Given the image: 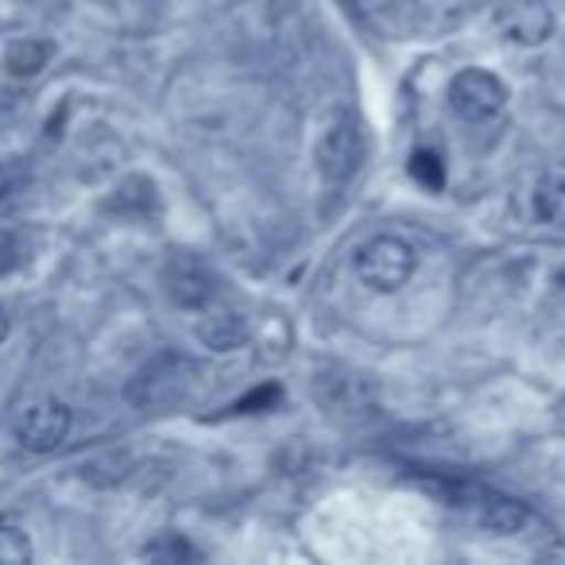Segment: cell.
Segmentation results:
<instances>
[{
    "label": "cell",
    "mask_w": 565,
    "mask_h": 565,
    "mask_svg": "<svg viewBox=\"0 0 565 565\" xmlns=\"http://www.w3.org/2000/svg\"><path fill=\"white\" fill-rule=\"evenodd\" d=\"M198 380H202L198 361H190L182 353H163L136 372L132 387H128V399L143 411H174L194 395Z\"/></svg>",
    "instance_id": "cell-1"
},
{
    "label": "cell",
    "mask_w": 565,
    "mask_h": 565,
    "mask_svg": "<svg viewBox=\"0 0 565 565\" xmlns=\"http://www.w3.org/2000/svg\"><path fill=\"white\" fill-rule=\"evenodd\" d=\"M356 279L376 295H392L399 287H407V279L418 267V252L411 248L403 236H372L356 248Z\"/></svg>",
    "instance_id": "cell-2"
},
{
    "label": "cell",
    "mask_w": 565,
    "mask_h": 565,
    "mask_svg": "<svg viewBox=\"0 0 565 565\" xmlns=\"http://www.w3.org/2000/svg\"><path fill=\"white\" fill-rule=\"evenodd\" d=\"M446 495H449V503L469 511V515L477 519V526H484V531H492V534H519L531 523L526 503L511 500V495H503V492H492V488H484V484H446Z\"/></svg>",
    "instance_id": "cell-3"
},
{
    "label": "cell",
    "mask_w": 565,
    "mask_h": 565,
    "mask_svg": "<svg viewBox=\"0 0 565 565\" xmlns=\"http://www.w3.org/2000/svg\"><path fill=\"white\" fill-rule=\"evenodd\" d=\"M449 109L469 125H488L508 109V86L484 66H469L449 82Z\"/></svg>",
    "instance_id": "cell-4"
},
{
    "label": "cell",
    "mask_w": 565,
    "mask_h": 565,
    "mask_svg": "<svg viewBox=\"0 0 565 565\" xmlns=\"http://www.w3.org/2000/svg\"><path fill=\"white\" fill-rule=\"evenodd\" d=\"M318 171L330 186H341L349 182L364 163V136L356 128L353 117H333L326 125V132L318 136Z\"/></svg>",
    "instance_id": "cell-5"
},
{
    "label": "cell",
    "mask_w": 565,
    "mask_h": 565,
    "mask_svg": "<svg viewBox=\"0 0 565 565\" xmlns=\"http://www.w3.org/2000/svg\"><path fill=\"white\" fill-rule=\"evenodd\" d=\"M17 441L32 454H51L66 441L71 434V407L58 399H43V403H32L17 415Z\"/></svg>",
    "instance_id": "cell-6"
},
{
    "label": "cell",
    "mask_w": 565,
    "mask_h": 565,
    "mask_svg": "<svg viewBox=\"0 0 565 565\" xmlns=\"http://www.w3.org/2000/svg\"><path fill=\"white\" fill-rule=\"evenodd\" d=\"M495 28L508 35L511 43H523V47H539L554 35V12L542 4V0H511L495 12Z\"/></svg>",
    "instance_id": "cell-7"
},
{
    "label": "cell",
    "mask_w": 565,
    "mask_h": 565,
    "mask_svg": "<svg viewBox=\"0 0 565 565\" xmlns=\"http://www.w3.org/2000/svg\"><path fill=\"white\" fill-rule=\"evenodd\" d=\"M163 282H167V291H171V299L179 302V307L202 310V307H210V299H213V275L205 271L198 259L179 256L163 271Z\"/></svg>",
    "instance_id": "cell-8"
},
{
    "label": "cell",
    "mask_w": 565,
    "mask_h": 565,
    "mask_svg": "<svg viewBox=\"0 0 565 565\" xmlns=\"http://www.w3.org/2000/svg\"><path fill=\"white\" fill-rule=\"evenodd\" d=\"M198 338L213 353H228V349H241L248 341V322L236 310H210V315L198 322Z\"/></svg>",
    "instance_id": "cell-9"
},
{
    "label": "cell",
    "mask_w": 565,
    "mask_h": 565,
    "mask_svg": "<svg viewBox=\"0 0 565 565\" xmlns=\"http://www.w3.org/2000/svg\"><path fill=\"white\" fill-rule=\"evenodd\" d=\"M51 55H55V47L47 40H12L4 47V71L12 78H35L51 63Z\"/></svg>",
    "instance_id": "cell-10"
},
{
    "label": "cell",
    "mask_w": 565,
    "mask_h": 565,
    "mask_svg": "<svg viewBox=\"0 0 565 565\" xmlns=\"http://www.w3.org/2000/svg\"><path fill=\"white\" fill-rule=\"evenodd\" d=\"M534 213H539L546 225L565 228V179L562 174H546L534 186Z\"/></svg>",
    "instance_id": "cell-11"
},
{
    "label": "cell",
    "mask_w": 565,
    "mask_h": 565,
    "mask_svg": "<svg viewBox=\"0 0 565 565\" xmlns=\"http://www.w3.org/2000/svg\"><path fill=\"white\" fill-rule=\"evenodd\" d=\"M407 171H411V179H415L418 186L430 190V194H438V190L446 186V163H441V156H438V151H430V148L415 151Z\"/></svg>",
    "instance_id": "cell-12"
},
{
    "label": "cell",
    "mask_w": 565,
    "mask_h": 565,
    "mask_svg": "<svg viewBox=\"0 0 565 565\" xmlns=\"http://www.w3.org/2000/svg\"><path fill=\"white\" fill-rule=\"evenodd\" d=\"M32 562V539L12 523H0V565H28Z\"/></svg>",
    "instance_id": "cell-13"
},
{
    "label": "cell",
    "mask_w": 565,
    "mask_h": 565,
    "mask_svg": "<svg viewBox=\"0 0 565 565\" xmlns=\"http://www.w3.org/2000/svg\"><path fill=\"white\" fill-rule=\"evenodd\" d=\"M279 399H282L279 384H264V387H252V392L244 395V399L236 403L233 411H241V415H256V411H271Z\"/></svg>",
    "instance_id": "cell-14"
},
{
    "label": "cell",
    "mask_w": 565,
    "mask_h": 565,
    "mask_svg": "<svg viewBox=\"0 0 565 565\" xmlns=\"http://www.w3.org/2000/svg\"><path fill=\"white\" fill-rule=\"evenodd\" d=\"M20 259H24V244H20V236L12 233L9 225H0V275L17 271Z\"/></svg>",
    "instance_id": "cell-15"
},
{
    "label": "cell",
    "mask_w": 565,
    "mask_h": 565,
    "mask_svg": "<svg viewBox=\"0 0 565 565\" xmlns=\"http://www.w3.org/2000/svg\"><path fill=\"white\" fill-rule=\"evenodd\" d=\"M24 179H28L24 163H17V159H0V205L24 186Z\"/></svg>",
    "instance_id": "cell-16"
},
{
    "label": "cell",
    "mask_w": 565,
    "mask_h": 565,
    "mask_svg": "<svg viewBox=\"0 0 565 565\" xmlns=\"http://www.w3.org/2000/svg\"><path fill=\"white\" fill-rule=\"evenodd\" d=\"M4 338H9V310L0 307V341H4Z\"/></svg>",
    "instance_id": "cell-17"
}]
</instances>
